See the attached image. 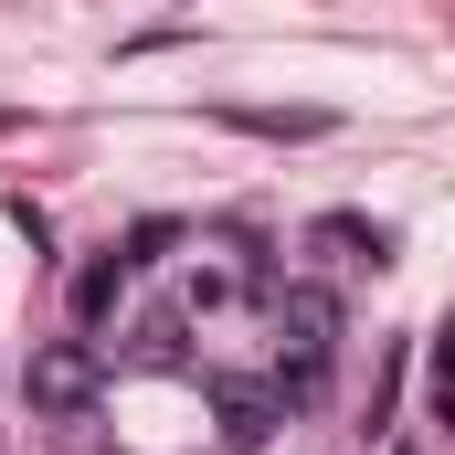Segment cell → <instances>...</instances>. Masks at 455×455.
<instances>
[{
  "mask_svg": "<svg viewBox=\"0 0 455 455\" xmlns=\"http://www.w3.org/2000/svg\"><path fill=\"white\" fill-rule=\"evenodd\" d=\"M329 360H339V297L329 286H286L275 297V392L307 403L329 381Z\"/></svg>",
  "mask_w": 455,
  "mask_h": 455,
  "instance_id": "cell-1",
  "label": "cell"
},
{
  "mask_svg": "<svg viewBox=\"0 0 455 455\" xmlns=\"http://www.w3.org/2000/svg\"><path fill=\"white\" fill-rule=\"evenodd\" d=\"M96 381H107L96 339H43V349H32V371H21L32 413H85V403H96Z\"/></svg>",
  "mask_w": 455,
  "mask_h": 455,
  "instance_id": "cell-2",
  "label": "cell"
},
{
  "mask_svg": "<svg viewBox=\"0 0 455 455\" xmlns=\"http://www.w3.org/2000/svg\"><path fill=\"white\" fill-rule=\"evenodd\" d=\"M307 254H329V265H392V223H371V212H318V223H307Z\"/></svg>",
  "mask_w": 455,
  "mask_h": 455,
  "instance_id": "cell-3",
  "label": "cell"
},
{
  "mask_svg": "<svg viewBox=\"0 0 455 455\" xmlns=\"http://www.w3.org/2000/svg\"><path fill=\"white\" fill-rule=\"evenodd\" d=\"M127 275H138V265H127V254H85V265H75V329H85V339H96V329H107L116 307H127Z\"/></svg>",
  "mask_w": 455,
  "mask_h": 455,
  "instance_id": "cell-4",
  "label": "cell"
},
{
  "mask_svg": "<svg viewBox=\"0 0 455 455\" xmlns=\"http://www.w3.org/2000/svg\"><path fill=\"white\" fill-rule=\"evenodd\" d=\"M275 403H286V392H223V435H233V445H265Z\"/></svg>",
  "mask_w": 455,
  "mask_h": 455,
  "instance_id": "cell-5",
  "label": "cell"
},
{
  "mask_svg": "<svg viewBox=\"0 0 455 455\" xmlns=\"http://www.w3.org/2000/svg\"><path fill=\"white\" fill-rule=\"evenodd\" d=\"M138 360H148V371H191V349H180V318H170V307L138 318Z\"/></svg>",
  "mask_w": 455,
  "mask_h": 455,
  "instance_id": "cell-6",
  "label": "cell"
},
{
  "mask_svg": "<svg viewBox=\"0 0 455 455\" xmlns=\"http://www.w3.org/2000/svg\"><path fill=\"white\" fill-rule=\"evenodd\" d=\"M233 127H254V138H329V116H318V107H286V116H265V107H233Z\"/></svg>",
  "mask_w": 455,
  "mask_h": 455,
  "instance_id": "cell-7",
  "label": "cell"
},
{
  "mask_svg": "<svg viewBox=\"0 0 455 455\" xmlns=\"http://www.w3.org/2000/svg\"><path fill=\"white\" fill-rule=\"evenodd\" d=\"M243 297V265H191V307H233Z\"/></svg>",
  "mask_w": 455,
  "mask_h": 455,
  "instance_id": "cell-8",
  "label": "cell"
},
{
  "mask_svg": "<svg viewBox=\"0 0 455 455\" xmlns=\"http://www.w3.org/2000/svg\"><path fill=\"white\" fill-rule=\"evenodd\" d=\"M170 243H180V223H138V233H127V243H116V254H127V265H159Z\"/></svg>",
  "mask_w": 455,
  "mask_h": 455,
  "instance_id": "cell-9",
  "label": "cell"
},
{
  "mask_svg": "<svg viewBox=\"0 0 455 455\" xmlns=\"http://www.w3.org/2000/svg\"><path fill=\"white\" fill-rule=\"evenodd\" d=\"M435 392H455V318H445V339H435Z\"/></svg>",
  "mask_w": 455,
  "mask_h": 455,
  "instance_id": "cell-10",
  "label": "cell"
},
{
  "mask_svg": "<svg viewBox=\"0 0 455 455\" xmlns=\"http://www.w3.org/2000/svg\"><path fill=\"white\" fill-rule=\"evenodd\" d=\"M392 455H413V445H392Z\"/></svg>",
  "mask_w": 455,
  "mask_h": 455,
  "instance_id": "cell-11",
  "label": "cell"
}]
</instances>
